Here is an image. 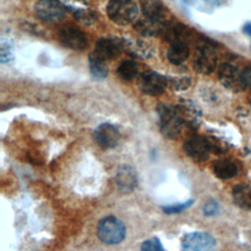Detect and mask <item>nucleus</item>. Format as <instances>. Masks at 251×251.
Wrapping results in <instances>:
<instances>
[{"mask_svg":"<svg viewBox=\"0 0 251 251\" xmlns=\"http://www.w3.org/2000/svg\"><path fill=\"white\" fill-rule=\"evenodd\" d=\"M159 116L160 130L166 137L170 139H176L184 126L176 106L168 104H160L157 108Z\"/></svg>","mask_w":251,"mask_h":251,"instance_id":"nucleus-1","label":"nucleus"},{"mask_svg":"<svg viewBox=\"0 0 251 251\" xmlns=\"http://www.w3.org/2000/svg\"><path fill=\"white\" fill-rule=\"evenodd\" d=\"M108 18L120 25L134 22L138 16V6L134 0H110L106 7Z\"/></svg>","mask_w":251,"mask_h":251,"instance_id":"nucleus-2","label":"nucleus"},{"mask_svg":"<svg viewBox=\"0 0 251 251\" xmlns=\"http://www.w3.org/2000/svg\"><path fill=\"white\" fill-rule=\"evenodd\" d=\"M218 55L212 44L206 41L200 42L194 51L192 65L195 72L202 75H210L217 67Z\"/></svg>","mask_w":251,"mask_h":251,"instance_id":"nucleus-3","label":"nucleus"},{"mask_svg":"<svg viewBox=\"0 0 251 251\" xmlns=\"http://www.w3.org/2000/svg\"><path fill=\"white\" fill-rule=\"evenodd\" d=\"M97 233L101 241L106 244H117L126 236V226L118 218L106 217L97 226Z\"/></svg>","mask_w":251,"mask_h":251,"instance_id":"nucleus-4","label":"nucleus"},{"mask_svg":"<svg viewBox=\"0 0 251 251\" xmlns=\"http://www.w3.org/2000/svg\"><path fill=\"white\" fill-rule=\"evenodd\" d=\"M218 76L221 83L230 91L240 92L246 89L242 77V70L232 62L222 63L219 68Z\"/></svg>","mask_w":251,"mask_h":251,"instance_id":"nucleus-5","label":"nucleus"},{"mask_svg":"<svg viewBox=\"0 0 251 251\" xmlns=\"http://www.w3.org/2000/svg\"><path fill=\"white\" fill-rule=\"evenodd\" d=\"M137 84L139 89L146 95L158 96L162 94L168 86V77H165L155 71L148 70L138 76Z\"/></svg>","mask_w":251,"mask_h":251,"instance_id":"nucleus-6","label":"nucleus"},{"mask_svg":"<svg viewBox=\"0 0 251 251\" xmlns=\"http://www.w3.org/2000/svg\"><path fill=\"white\" fill-rule=\"evenodd\" d=\"M182 251H216V239L208 232L196 231L186 234L181 243Z\"/></svg>","mask_w":251,"mask_h":251,"instance_id":"nucleus-7","label":"nucleus"},{"mask_svg":"<svg viewBox=\"0 0 251 251\" xmlns=\"http://www.w3.org/2000/svg\"><path fill=\"white\" fill-rule=\"evenodd\" d=\"M59 40L61 43L72 50L82 51L88 47L86 34L78 27L66 25L59 30Z\"/></svg>","mask_w":251,"mask_h":251,"instance_id":"nucleus-8","label":"nucleus"},{"mask_svg":"<svg viewBox=\"0 0 251 251\" xmlns=\"http://www.w3.org/2000/svg\"><path fill=\"white\" fill-rule=\"evenodd\" d=\"M125 51V39L118 37H102L96 42L94 53L103 60L111 61Z\"/></svg>","mask_w":251,"mask_h":251,"instance_id":"nucleus-9","label":"nucleus"},{"mask_svg":"<svg viewBox=\"0 0 251 251\" xmlns=\"http://www.w3.org/2000/svg\"><path fill=\"white\" fill-rule=\"evenodd\" d=\"M34 11L36 16L44 22H59L65 17V9L59 0H38Z\"/></svg>","mask_w":251,"mask_h":251,"instance_id":"nucleus-10","label":"nucleus"},{"mask_svg":"<svg viewBox=\"0 0 251 251\" xmlns=\"http://www.w3.org/2000/svg\"><path fill=\"white\" fill-rule=\"evenodd\" d=\"M183 149L191 159L197 162L206 161L211 153L206 137L198 134L188 136L183 143Z\"/></svg>","mask_w":251,"mask_h":251,"instance_id":"nucleus-11","label":"nucleus"},{"mask_svg":"<svg viewBox=\"0 0 251 251\" xmlns=\"http://www.w3.org/2000/svg\"><path fill=\"white\" fill-rule=\"evenodd\" d=\"M94 138L96 142L103 148L116 147L121 139L119 129L111 124H102L94 131Z\"/></svg>","mask_w":251,"mask_h":251,"instance_id":"nucleus-12","label":"nucleus"},{"mask_svg":"<svg viewBox=\"0 0 251 251\" xmlns=\"http://www.w3.org/2000/svg\"><path fill=\"white\" fill-rule=\"evenodd\" d=\"M184 125L196 128L201 123V112L191 100H180L176 106Z\"/></svg>","mask_w":251,"mask_h":251,"instance_id":"nucleus-13","label":"nucleus"},{"mask_svg":"<svg viewBox=\"0 0 251 251\" xmlns=\"http://www.w3.org/2000/svg\"><path fill=\"white\" fill-rule=\"evenodd\" d=\"M169 43L173 42H186L192 38V32L182 23H167L162 33Z\"/></svg>","mask_w":251,"mask_h":251,"instance_id":"nucleus-14","label":"nucleus"},{"mask_svg":"<svg viewBox=\"0 0 251 251\" xmlns=\"http://www.w3.org/2000/svg\"><path fill=\"white\" fill-rule=\"evenodd\" d=\"M167 23L168 22L166 20H157L145 17L134 24V29L140 35L145 37L157 36L163 33Z\"/></svg>","mask_w":251,"mask_h":251,"instance_id":"nucleus-15","label":"nucleus"},{"mask_svg":"<svg viewBox=\"0 0 251 251\" xmlns=\"http://www.w3.org/2000/svg\"><path fill=\"white\" fill-rule=\"evenodd\" d=\"M137 183L136 173L129 165H123L117 173V184L119 188L125 192H131Z\"/></svg>","mask_w":251,"mask_h":251,"instance_id":"nucleus-16","label":"nucleus"},{"mask_svg":"<svg viewBox=\"0 0 251 251\" xmlns=\"http://www.w3.org/2000/svg\"><path fill=\"white\" fill-rule=\"evenodd\" d=\"M213 172L221 179H229L238 174V166L231 159H218L213 163Z\"/></svg>","mask_w":251,"mask_h":251,"instance_id":"nucleus-17","label":"nucleus"},{"mask_svg":"<svg viewBox=\"0 0 251 251\" xmlns=\"http://www.w3.org/2000/svg\"><path fill=\"white\" fill-rule=\"evenodd\" d=\"M190 55L189 43L186 42H173L167 51V58L169 62L175 66L184 63Z\"/></svg>","mask_w":251,"mask_h":251,"instance_id":"nucleus-18","label":"nucleus"},{"mask_svg":"<svg viewBox=\"0 0 251 251\" xmlns=\"http://www.w3.org/2000/svg\"><path fill=\"white\" fill-rule=\"evenodd\" d=\"M126 50L132 54V56L134 55L139 58H150L154 53L153 47L142 40L125 39V51Z\"/></svg>","mask_w":251,"mask_h":251,"instance_id":"nucleus-19","label":"nucleus"},{"mask_svg":"<svg viewBox=\"0 0 251 251\" xmlns=\"http://www.w3.org/2000/svg\"><path fill=\"white\" fill-rule=\"evenodd\" d=\"M141 10L146 18L165 20L166 9L160 0H139Z\"/></svg>","mask_w":251,"mask_h":251,"instance_id":"nucleus-20","label":"nucleus"},{"mask_svg":"<svg viewBox=\"0 0 251 251\" xmlns=\"http://www.w3.org/2000/svg\"><path fill=\"white\" fill-rule=\"evenodd\" d=\"M234 203L244 209H251V185L237 184L232 189Z\"/></svg>","mask_w":251,"mask_h":251,"instance_id":"nucleus-21","label":"nucleus"},{"mask_svg":"<svg viewBox=\"0 0 251 251\" xmlns=\"http://www.w3.org/2000/svg\"><path fill=\"white\" fill-rule=\"evenodd\" d=\"M89 62V71L93 78L95 79H103L108 75V66L107 62L97 56L94 52H92L88 57Z\"/></svg>","mask_w":251,"mask_h":251,"instance_id":"nucleus-22","label":"nucleus"},{"mask_svg":"<svg viewBox=\"0 0 251 251\" xmlns=\"http://www.w3.org/2000/svg\"><path fill=\"white\" fill-rule=\"evenodd\" d=\"M138 65L133 60H124L117 68L118 76L124 81H130L138 75Z\"/></svg>","mask_w":251,"mask_h":251,"instance_id":"nucleus-23","label":"nucleus"},{"mask_svg":"<svg viewBox=\"0 0 251 251\" xmlns=\"http://www.w3.org/2000/svg\"><path fill=\"white\" fill-rule=\"evenodd\" d=\"M200 96L202 99L213 106L219 105L223 102L224 95L223 93L214 85H209V84H203L200 87Z\"/></svg>","mask_w":251,"mask_h":251,"instance_id":"nucleus-24","label":"nucleus"},{"mask_svg":"<svg viewBox=\"0 0 251 251\" xmlns=\"http://www.w3.org/2000/svg\"><path fill=\"white\" fill-rule=\"evenodd\" d=\"M14 60V43L8 36H2L0 42V62L10 63Z\"/></svg>","mask_w":251,"mask_h":251,"instance_id":"nucleus-25","label":"nucleus"},{"mask_svg":"<svg viewBox=\"0 0 251 251\" xmlns=\"http://www.w3.org/2000/svg\"><path fill=\"white\" fill-rule=\"evenodd\" d=\"M210 147L211 153L214 154H224L228 150V144L223 138L216 135H206L205 136Z\"/></svg>","mask_w":251,"mask_h":251,"instance_id":"nucleus-26","label":"nucleus"},{"mask_svg":"<svg viewBox=\"0 0 251 251\" xmlns=\"http://www.w3.org/2000/svg\"><path fill=\"white\" fill-rule=\"evenodd\" d=\"M72 11H73L74 17L79 23L84 24V25H91L97 19V16H96L95 12H93V11H91L89 9H86L84 7L75 8V9H72Z\"/></svg>","mask_w":251,"mask_h":251,"instance_id":"nucleus-27","label":"nucleus"},{"mask_svg":"<svg viewBox=\"0 0 251 251\" xmlns=\"http://www.w3.org/2000/svg\"><path fill=\"white\" fill-rule=\"evenodd\" d=\"M191 84V79L187 75H176L168 77V86L175 90L182 91L187 89Z\"/></svg>","mask_w":251,"mask_h":251,"instance_id":"nucleus-28","label":"nucleus"},{"mask_svg":"<svg viewBox=\"0 0 251 251\" xmlns=\"http://www.w3.org/2000/svg\"><path fill=\"white\" fill-rule=\"evenodd\" d=\"M140 251H165L161 241L157 237H152L145 240L141 247Z\"/></svg>","mask_w":251,"mask_h":251,"instance_id":"nucleus-29","label":"nucleus"},{"mask_svg":"<svg viewBox=\"0 0 251 251\" xmlns=\"http://www.w3.org/2000/svg\"><path fill=\"white\" fill-rule=\"evenodd\" d=\"M192 203V200L190 201H187L185 203H181V204H176V205H173V206H167V207H164V211L166 213H169V214H173V213H179L181 211H183L184 209H186L187 207H189Z\"/></svg>","mask_w":251,"mask_h":251,"instance_id":"nucleus-30","label":"nucleus"},{"mask_svg":"<svg viewBox=\"0 0 251 251\" xmlns=\"http://www.w3.org/2000/svg\"><path fill=\"white\" fill-rule=\"evenodd\" d=\"M218 210H219V205H218V203H217L216 201H214V200L208 201V202L205 204L204 208H203L204 213H205L206 215H208V216L215 215V214L218 212Z\"/></svg>","mask_w":251,"mask_h":251,"instance_id":"nucleus-31","label":"nucleus"},{"mask_svg":"<svg viewBox=\"0 0 251 251\" xmlns=\"http://www.w3.org/2000/svg\"><path fill=\"white\" fill-rule=\"evenodd\" d=\"M242 77L246 88L251 87V65L245 67L242 70Z\"/></svg>","mask_w":251,"mask_h":251,"instance_id":"nucleus-32","label":"nucleus"},{"mask_svg":"<svg viewBox=\"0 0 251 251\" xmlns=\"http://www.w3.org/2000/svg\"><path fill=\"white\" fill-rule=\"evenodd\" d=\"M67 1V6L70 8V9H75V8H77L76 5H81V6H85L87 3H86V0H66Z\"/></svg>","mask_w":251,"mask_h":251,"instance_id":"nucleus-33","label":"nucleus"},{"mask_svg":"<svg viewBox=\"0 0 251 251\" xmlns=\"http://www.w3.org/2000/svg\"><path fill=\"white\" fill-rule=\"evenodd\" d=\"M243 31L245 34H247L249 37H251V22L246 23L243 26Z\"/></svg>","mask_w":251,"mask_h":251,"instance_id":"nucleus-34","label":"nucleus"},{"mask_svg":"<svg viewBox=\"0 0 251 251\" xmlns=\"http://www.w3.org/2000/svg\"><path fill=\"white\" fill-rule=\"evenodd\" d=\"M207 4H210V5H216L220 2V0H204Z\"/></svg>","mask_w":251,"mask_h":251,"instance_id":"nucleus-35","label":"nucleus"},{"mask_svg":"<svg viewBox=\"0 0 251 251\" xmlns=\"http://www.w3.org/2000/svg\"><path fill=\"white\" fill-rule=\"evenodd\" d=\"M250 50H251V43H250Z\"/></svg>","mask_w":251,"mask_h":251,"instance_id":"nucleus-36","label":"nucleus"},{"mask_svg":"<svg viewBox=\"0 0 251 251\" xmlns=\"http://www.w3.org/2000/svg\"><path fill=\"white\" fill-rule=\"evenodd\" d=\"M250 104H251V98H250Z\"/></svg>","mask_w":251,"mask_h":251,"instance_id":"nucleus-37","label":"nucleus"}]
</instances>
